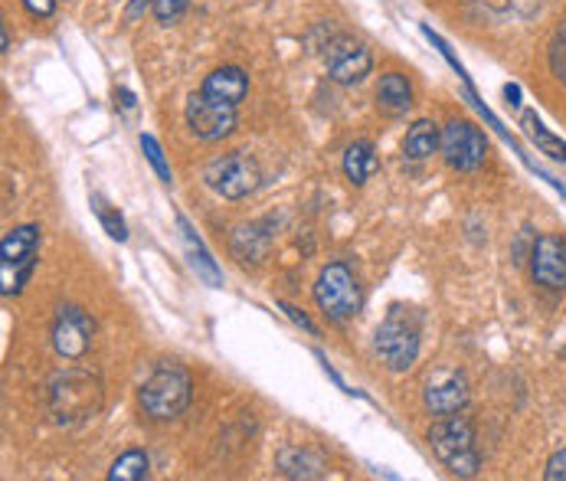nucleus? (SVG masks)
Masks as SVG:
<instances>
[{"label":"nucleus","instance_id":"nucleus-17","mask_svg":"<svg viewBox=\"0 0 566 481\" xmlns=\"http://www.w3.org/2000/svg\"><path fill=\"white\" fill-rule=\"evenodd\" d=\"M279 472L288 479H318L325 476V459L308 449H285L279 456Z\"/></svg>","mask_w":566,"mask_h":481},{"label":"nucleus","instance_id":"nucleus-8","mask_svg":"<svg viewBox=\"0 0 566 481\" xmlns=\"http://www.w3.org/2000/svg\"><path fill=\"white\" fill-rule=\"evenodd\" d=\"M485 154H488V141L478 125L455 118L442 128V158L452 171L472 174L485 164Z\"/></svg>","mask_w":566,"mask_h":481},{"label":"nucleus","instance_id":"nucleus-5","mask_svg":"<svg viewBox=\"0 0 566 481\" xmlns=\"http://www.w3.org/2000/svg\"><path fill=\"white\" fill-rule=\"evenodd\" d=\"M315 301L325 311L328 321H351L361 311V285L354 278V272L344 262H331L321 268L318 282H315Z\"/></svg>","mask_w":566,"mask_h":481},{"label":"nucleus","instance_id":"nucleus-23","mask_svg":"<svg viewBox=\"0 0 566 481\" xmlns=\"http://www.w3.org/2000/svg\"><path fill=\"white\" fill-rule=\"evenodd\" d=\"M547 59H551V72L566 82V20L554 30V39H551V46H547Z\"/></svg>","mask_w":566,"mask_h":481},{"label":"nucleus","instance_id":"nucleus-12","mask_svg":"<svg viewBox=\"0 0 566 481\" xmlns=\"http://www.w3.org/2000/svg\"><path fill=\"white\" fill-rule=\"evenodd\" d=\"M422 403H426V410L435 413V416H452V413H459V410L468 403V383H465V377H462V374H445L442 380L429 383Z\"/></svg>","mask_w":566,"mask_h":481},{"label":"nucleus","instance_id":"nucleus-18","mask_svg":"<svg viewBox=\"0 0 566 481\" xmlns=\"http://www.w3.org/2000/svg\"><path fill=\"white\" fill-rule=\"evenodd\" d=\"M272 245V233H265V227L252 224V227H239L233 233V252L242 259V262H262L265 252Z\"/></svg>","mask_w":566,"mask_h":481},{"label":"nucleus","instance_id":"nucleus-19","mask_svg":"<svg viewBox=\"0 0 566 481\" xmlns=\"http://www.w3.org/2000/svg\"><path fill=\"white\" fill-rule=\"evenodd\" d=\"M36 245H39V227H16L0 242V262L36 259Z\"/></svg>","mask_w":566,"mask_h":481},{"label":"nucleus","instance_id":"nucleus-11","mask_svg":"<svg viewBox=\"0 0 566 481\" xmlns=\"http://www.w3.org/2000/svg\"><path fill=\"white\" fill-rule=\"evenodd\" d=\"M531 272H534V282L551 288V291H561L566 285V242L561 237H541L534 240L531 249Z\"/></svg>","mask_w":566,"mask_h":481},{"label":"nucleus","instance_id":"nucleus-1","mask_svg":"<svg viewBox=\"0 0 566 481\" xmlns=\"http://www.w3.org/2000/svg\"><path fill=\"white\" fill-rule=\"evenodd\" d=\"M102 410V383L86 370H63L49 383V413L56 423H82Z\"/></svg>","mask_w":566,"mask_h":481},{"label":"nucleus","instance_id":"nucleus-30","mask_svg":"<svg viewBox=\"0 0 566 481\" xmlns=\"http://www.w3.org/2000/svg\"><path fill=\"white\" fill-rule=\"evenodd\" d=\"M282 311H285V314H288V318H292L295 324H302V328H305L308 334H318V328H315V324L308 321V314H302L298 308H292V305H282Z\"/></svg>","mask_w":566,"mask_h":481},{"label":"nucleus","instance_id":"nucleus-25","mask_svg":"<svg viewBox=\"0 0 566 481\" xmlns=\"http://www.w3.org/2000/svg\"><path fill=\"white\" fill-rule=\"evenodd\" d=\"M142 148H145V154H148L151 168L158 171V177H161L165 184H171V181H174V174H171V168H168V161H165V151H161L158 138H151V135H142Z\"/></svg>","mask_w":566,"mask_h":481},{"label":"nucleus","instance_id":"nucleus-31","mask_svg":"<svg viewBox=\"0 0 566 481\" xmlns=\"http://www.w3.org/2000/svg\"><path fill=\"white\" fill-rule=\"evenodd\" d=\"M158 0H132V7H128V20H138L148 7H155Z\"/></svg>","mask_w":566,"mask_h":481},{"label":"nucleus","instance_id":"nucleus-4","mask_svg":"<svg viewBox=\"0 0 566 481\" xmlns=\"http://www.w3.org/2000/svg\"><path fill=\"white\" fill-rule=\"evenodd\" d=\"M142 410L151 420H178L190 406V377L184 367L165 364L142 387Z\"/></svg>","mask_w":566,"mask_h":481},{"label":"nucleus","instance_id":"nucleus-6","mask_svg":"<svg viewBox=\"0 0 566 481\" xmlns=\"http://www.w3.org/2000/svg\"><path fill=\"white\" fill-rule=\"evenodd\" d=\"M203 177H206V184H210L219 197H226V201H242V197H249V194L259 187L262 171H259L256 158H249L246 151H233V154L216 158V161L206 168Z\"/></svg>","mask_w":566,"mask_h":481},{"label":"nucleus","instance_id":"nucleus-9","mask_svg":"<svg viewBox=\"0 0 566 481\" xmlns=\"http://www.w3.org/2000/svg\"><path fill=\"white\" fill-rule=\"evenodd\" d=\"M92 334H95V321L82 308H76V305L59 308L56 324H53V347L59 357H66V360L86 357V351L92 347Z\"/></svg>","mask_w":566,"mask_h":481},{"label":"nucleus","instance_id":"nucleus-16","mask_svg":"<svg viewBox=\"0 0 566 481\" xmlns=\"http://www.w3.org/2000/svg\"><path fill=\"white\" fill-rule=\"evenodd\" d=\"M377 171V151L371 141H354L344 151V174L351 184H367Z\"/></svg>","mask_w":566,"mask_h":481},{"label":"nucleus","instance_id":"nucleus-24","mask_svg":"<svg viewBox=\"0 0 566 481\" xmlns=\"http://www.w3.org/2000/svg\"><path fill=\"white\" fill-rule=\"evenodd\" d=\"M92 207H95V214L102 217V227H105V233L112 237V240L125 242L128 240V230H125V220L102 201V197H92Z\"/></svg>","mask_w":566,"mask_h":481},{"label":"nucleus","instance_id":"nucleus-3","mask_svg":"<svg viewBox=\"0 0 566 481\" xmlns=\"http://www.w3.org/2000/svg\"><path fill=\"white\" fill-rule=\"evenodd\" d=\"M429 446L435 459L462 479H472L482 466V456L475 449V426L465 416H445L429 430Z\"/></svg>","mask_w":566,"mask_h":481},{"label":"nucleus","instance_id":"nucleus-29","mask_svg":"<svg viewBox=\"0 0 566 481\" xmlns=\"http://www.w3.org/2000/svg\"><path fill=\"white\" fill-rule=\"evenodd\" d=\"M23 7L33 13V16H49L56 10V0H23Z\"/></svg>","mask_w":566,"mask_h":481},{"label":"nucleus","instance_id":"nucleus-13","mask_svg":"<svg viewBox=\"0 0 566 481\" xmlns=\"http://www.w3.org/2000/svg\"><path fill=\"white\" fill-rule=\"evenodd\" d=\"M377 108L389 118H399L412 108V89L409 79L399 72H386L377 85Z\"/></svg>","mask_w":566,"mask_h":481},{"label":"nucleus","instance_id":"nucleus-32","mask_svg":"<svg viewBox=\"0 0 566 481\" xmlns=\"http://www.w3.org/2000/svg\"><path fill=\"white\" fill-rule=\"evenodd\" d=\"M118 95H122V105H125V108L132 112V108H135V95H132V92H125V89H122Z\"/></svg>","mask_w":566,"mask_h":481},{"label":"nucleus","instance_id":"nucleus-28","mask_svg":"<svg viewBox=\"0 0 566 481\" xmlns=\"http://www.w3.org/2000/svg\"><path fill=\"white\" fill-rule=\"evenodd\" d=\"M544 479L566 481V449H561V453H554V456H551V462H547V469H544Z\"/></svg>","mask_w":566,"mask_h":481},{"label":"nucleus","instance_id":"nucleus-10","mask_svg":"<svg viewBox=\"0 0 566 481\" xmlns=\"http://www.w3.org/2000/svg\"><path fill=\"white\" fill-rule=\"evenodd\" d=\"M325 62H328V72H331L335 82L354 85L371 72L374 56H371V49L364 43H358L351 36H338V39H331L325 46Z\"/></svg>","mask_w":566,"mask_h":481},{"label":"nucleus","instance_id":"nucleus-26","mask_svg":"<svg viewBox=\"0 0 566 481\" xmlns=\"http://www.w3.org/2000/svg\"><path fill=\"white\" fill-rule=\"evenodd\" d=\"M491 10H498V13H518V16H531L534 10H541V0H485Z\"/></svg>","mask_w":566,"mask_h":481},{"label":"nucleus","instance_id":"nucleus-2","mask_svg":"<svg viewBox=\"0 0 566 481\" xmlns=\"http://www.w3.org/2000/svg\"><path fill=\"white\" fill-rule=\"evenodd\" d=\"M419 334H422V321L412 308H399L393 305L389 314L383 318L377 328L374 347H377L380 360L386 364V370L403 374L416 364L419 357Z\"/></svg>","mask_w":566,"mask_h":481},{"label":"nucleus","instance_id":"nucleus-14","mask_svg":"<svg viewBox=\"0 0 566 481\" xmlns=\"http://www.w3.org/2000/svg\"><path fill=\"white\" fill-rule=\"evenodd\" d=\"M203 92H210V95H216V99H223L229 105H239L246 99V92H249V79H246V72L239 66H223V69L206 76Z\"/></svg>","mask_w":566,"mask_h":481},{"label":"nucleus","instance_id":"nucleus-15","mask_svg":"<svg viewBox=\"0 0 566 481\" xmlns=\"http://www.w3.org/2000/svg\"><path fill=\"white\" fill-rule=\"evenodd\" d=\"M439 148H442V131H439V125L429 122V118L412 122V128L406 131V141H403V154H406L409 161H426V158H432Z\"/></svg>","mask_w":566,"mask_h":481},{"label":"nucleus","instance_id":"nucleus-7","mask_svg":"<svg viewBox=\"0 0 566 481\" xmlns=\"http://www.w3.org/2000/svg\"><path fill=\"white\" fill-rule=\"evenodd\" d=\"M184 115H188L190 131L203 141H223L236 131V105H229L203 89L190 95Z\"/></svg>","mask_w":566,"mask_h":481},{"label":"nucleus","instance_id":"nucleus-22","mask_svg":"<svg viewBox=\"0 0 566 481\" xmlns=\"http://www.w3.org/2000/svg\"><path fill=\"white\" fill-rule=\"evenodd\" d=\"M524 125H528V135H531V141L544 151V154H551L554 161H566V145L561 138H554L544 125H541V118L537 115H531V112H524Z\"/></svg>","mask_w":566,"mask_h":481},{"label":"nucleus","instance_id":"nucleus-20","mask_svg":"<svg viewBox=\"0 0 566 481\" xmlns=\"http://www.w3.org/2000/svg\"><path fill=\"white\" fill-rule=\"evenodd\" d=\"M178 227H181V233H184V242H188V252H190V265L196 268V275H200V278H206L210 285H219L223 278H219L216 262L210 259V252L203 249V242L193 237V230H190V224L184 220V217H178Z\"/></svg>","mask_w":566,"mask_h":481},{"label":"nucleus","instance_id":"nucleus-27","mask_svg":"<svg viewBox=\"0 0 566 481\" xmlns=\"http://www.w3.org/2000/svg\"><path fill=\"white\" fill-rule=\"evenodd\" d=\"M190 0H158L155 3V16L161 20V23H174L184 10H188Z\"/></svg>","mask_w":566,"mask_h":481},{"label":"nucleus","instance_id":"nucleus-21","mask_svg":"<svg viewBox=\"0 0 566 481\" xmlns=\"http://www.w3.org/2000/svg\"><path fill=\"white\" fill-rule=\"evenodd\" d=\"M148 469H151L148 456L142 449H132L122 459H115V466L109 469V481H142L148 479Z\"/></svg>","mask_w":566,"mask_h":481}]
</instances>
